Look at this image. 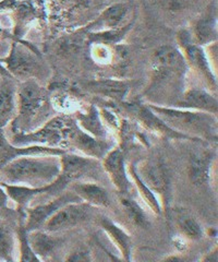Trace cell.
Listing matches in <instances>:
<instances>
[{
	"label": "cell",
	"mask_w": 218,
	"mask_h": 262,
	"mask_svg": "<svg viewBox=\"0 0 218 262\" xmlns=\"http://www.w3.org/2000/svg\"><path fill=\"white\" fill-rule=\"evenodd\" d=\"M61 169L60 155H24L0 168V182L33 188L50 186Z\"/></svg>",
	"instance_id": "obj_1"
},
{
	"label": "cell",
	"mask_w": 218,
	"mask_h": 262,
	"mask_svg": "<svg viewBox=\"0 0 218 262\" xmlns=\"http://www.w3.org/2000/svg\"><path fill=\"white\" fill-rule=\"evenodd\" d=\"M147 105L169 128L177 133L196 139L197 141L216 139L217 119L215 115L153 103Z\"/></svg>",
	"instance_id": "obj_2"
},
{
	"label": "cell",
	"mask_w": 218,
	"mask_h": 262,
	"mask_svg": "<svg viewBox=\"0 0 218 262\" xmlns=\"http://www.w3.org/2000/svg\"><path fill=\"white\" fill-rule=\"evenodd\" d=\"M188 69V64L178 47L174 45L159 46L152 56V76L149 90L158 91L165 85L174 88L176 84H181Z\"/></svg>",
	"instance_id": "obj_3"
},
{
	"label": "cell",
	"mask_w": 218,
	"mask_h": 262,
	"mask_svg": "<svg viewBox=\"0 0 218 262\" xmlns=\"http://www.w3.org/2000/svg\"><path fill=\"white\" fill-rule=\"evenodd\" d=\"M48 102V91L35 79L20 81L17 86V114L11 121L12 135L31 131V125Z\"/></svg>",
	"instance_id": "obj_4"
},
{
	"label": "cell",
	"mask_w": 218,
	"mask_h": 262,
	"mask_svg": "<svg viewBox=\"0 0 218 262\" xmlns=\"http://www.w3.org/2000/svg\"><path fill=\"white\" fill-rule=\"evenodd\" d=\"M76 121L66 116H56L35 131L12 135L10 141L18 146L43 145L67 150Z\"/></svg>",
	"instance_id": "obj_5"
},
{
	"label": "cell",
	"mask_w": 218,
	"mask_h": 262,
	"mask_svg": "<svg viewBox=\"0 0 218 262\" xmlns=\"http://www.w3.org/2000/svg\"><path fill=\"white\" fill-rule=\"evenodd\" d=\"M61 169L58 178L53 184L47 186L46 192L37 196L40 199L50 198L52 195L61 193L68 186L83 179L86 175L94 173L101 165V161L93 158L79 155L71 152H63L60 155Z\"/></svg>",
	"instance_id": "obj_6"
},
{
	"label": "cell",
	"mask_w": 218,
	"mask_h": 262,
	"mask_svg": "<svg viewBox=\"0 0 218 262\" xmlns=\"http://www.w3.org/2000/svg\"><path fill=\"white\" fill-rule=\"evenodd\" d=\"M10 75L18 81L35 79L43 76V62L37 53L20 40L12 42L9 54L4 59H0Z\"/></svg>",
	"instance_id": "obj_7"
},
{
	"label": "cell",
	"mask_w": 218,
	"mask_h": 262,
	"mask_svg": "<svg viewBox=\"0 0 218 262\" xmlns=\"http://www.w3.org/2000/svg\"><path fill=\"white\" fill-rule=\"evenodd\" d=\"M177 39L179 45L178 48L183 55L188 68L195 70L201 78H203L207 86L216 92L217 77L212 63L208 60L205 47L196 43L190 30H181L177 35Z\"/></svg>",
	"instance_id": "obj_8"
},
{
	"label": "cell",
	"mask_w": 218,
	"mask_h": 262,
	"mask_svg": "<svg viewBox=\"0 0 218 262\" xmlns=\"http://www.w3.org/2000/svg\"><path fill=\"white\" fill-rule=\"evenodd\" d=\"M135 169L144 184L156 195L160 196L163 212H167L172 191V179L163 160L149 158L135 164Z\"/></svg>",
	"instance_id": "obj_9"
},
{
	"label": "cell",
	"mask_w": 218,
	"mask_h": 262,
	"mask_svg": "<svg viewBox=\"0 0 218 262\" xmlns=\"http://www.w3.org/2000/svg\"><path fill=\"white\" fill-rule=\"evenodd\" d=\"M78 201L82 200L79 198L74 190H67L66 192H61L54 196L50 201H43L32 207L29 206L24 210V226H26L28 232L42 228L47 221L59 209L68 203Z\"/></svg>",
	"instance_id": "obj_10"
},
{
	"label": "cell",
	"mask_w": 218,
	"mask_h": 262,
	"mask_svg": "<svg viewBox=\"0 0 218 262\" xmlns=\"http://www.w3.org/2000/svg\"><path fill=\"white\" fill-rule=\"evenodd\" d=\"M94 209V207L83 201L68 203L56 212L43 228L53 234L77 227L91 219Z\"/></svg>",
	"instance_id": "obj_11"
},
{
	"label": "cell",
	"mask_w": 218,
	"mask_h": 262,
	"mask_svg": "<svg viewBox=\"0 0 218 262\" xmlns=\"http://www.w3.org/2000/svg\"><path fill=\"white\" fill-rule=\"evenodd\" d=\"M101 164L119 193H128L131 190L133 184L129 176L126 159L121 149L115 147L109 150Z\"/></svg>",
	"instance_id": "obj_12"
},
{
	"label": "cell",
	"mask_w": 218,
	"mask_h": 262,
	"mask_svg": "<svg viewBox=\"0 0 218 262\" xmlns=\"http://www.w3.org/2000/svg\"><path fill=\"white\" fill-rule=\"evenodd\" d=\"M67 150L60 147L43 146V145H27L18 146L14 145L10 139H8L4 129H0V168L4 167L6 164L18 159L24 155H61Z\"/></svg>",
	"instance_id": "obj_13"
},
{
	"label": "cell",
	"mask_w": 218,
	"mask_h": 262,
	"mask_svg": "<svg viewBox=\"0 0 218 262\" xmlns=\"http://www.w3.org/2000/svg\"><path fill=\"white\" fill-rule=\"evenodd\" d=\"M71 146L80 151L85 157L100 161H102L109 150H111V145L106 141V139H100L91 136L81 129L78 124H76L69 139L68 149Z\"/></svg>",
	"instance_id": "obj_14"
},
{
	"label": "cell",
	"mask_w": 218,
	"mask_h": 262,
	"mask_svg": "<svg viewBox=\"0 0 218 262\" xmlns=\"http://www.w3.org/2000/svg\"><path fill=\"white\" fill-rule=\"evenodd\" d=\"M179 108L204 112L212 115H217L218 102L217 97L205 89L189 88L184 90L179 101L177 102Z\"/></svg>",
	"instance_id": "obj_15"
},
{
	"label": "cell",
	"mask_w": 218,
	"mask_h": 262,
	"mask_svg": "<svg viewBox=\"0 0 218 262\" xmlns=\"http://www.w3.org/2000/svg\"><path fill=\"white\" fill-rule=\"evenodd\" d=\"M215 158L216 155L209 150H196L191 152L188 175L193 186L204 187L208 184Z\"/></svg>",
	"instance_id": "obj_16"
},
{
	"label": "cell",
	"mask_w": 218,
	"mask_h": 262,
	"mask_svg": "<svg viewBox=\"0 0 218 262\" xmlns=\"http://www.w3.org/2000/svg\"><path fill=\"white\" fill-rule=\"evenodd\" d=\"M129 6L124 3H116L108 6L100 15L96 18L86 30L90 33H99L118 30L125 27L124 22L129 13Z\"/></svg>",
	"instance_id": "obj_17"
},
{
	"label": "cell",
	"mask_w": 218,
	"mask_h": 262,
	"mask_svg": "<svg viewBox=\"0 0 218 262\" xmlns=\"http://www.w3.org/2000/svg\"><path fill=\"white\" fill-rule=\"evenodd\" d=\"M84 89L96 95H102L109 100L123 102L131 90L128 81L115 79H99L84 83Z\"/></svg>",
	"instance_id": "obj_18"
},
{
	"label": "cell",
	"mask_w": 218,
	"mask_h": 262,
	"mask_svg": "<svg viewBox=\"0 0 218 262\" xmlns=\"http://www.w3.org/2000/svg\"><path fill=\"white\" fill-rule=\"evenodd\" d=\"M17 86L13 78L0 81V129L11 124L17 114Z\"/></svg>",
	"instance_id": "obj_19"
},
{
	"label": "cell",
	"mask_w": 218,
	"mask_h": 262,
	"mask_svg": "<svg viewBox=\"0 0 218 262\" xmlns=\"http://www.w3.org/2000/svg\"><path fill=\"white\" fill-rule=\"evenodd\" d=\"M133 113L142 124L147 127L149 130L158 133L161 136L169 137L171 139H179V140H196L188 136L182 135L180 133L169 128L165 122L161 120L157 115H155L151 111L148 105H141V104H134L133 105Z\"/></svg>",
	"instance_id": "obj_20"
},
{
	"label": "cell",
	"mask_w": 218,
	"mask_h": 262,
	"mask_svg": "<svg viewBox=\"0 0 218 262\" xmlns=\"http://www.w3.org/2000/svg\"><path fill=\"white\" fill-rule=\"evenodd\" d=\"M72 190L83 202L94 208H107L110 206V198L107 190L99 184L76 182L72 184Z\"/></svg>",
	"instance_id": "obj_21"
},
{
	"label": "cell",
	"mask_w": 218,
	"mask_h": 262,
	"mask_svg": "<svg viewBox=\"0 0 218 262\" xmlns=\"http://www.w3.org/2000/svg\"><path fill=\"white\" fill-rule=\"evenodd\" d=\"M100 225L103 231L106 233L117 249L119 250L123 260L131 261L132 255V239L125 229L121 228L114 221L103 216L100 219Z\"/></svg>",
	"instance_id": "obj_22"
},
{
	"label": "cell",
	"mask_w": 218,
	"mask_h": 262,
	"mask_svg": "<svg viewBox=\"0 0 218 262\" xmlns=\"http://www.w3.org/2000/svg\"><path fill=\"white\" fill-rule=\"evenodd\" d=\"M29 242L39 260H45L53 256L62 244L59 237H54L52 233L46 232L45 229L40 231V228L29 232Z\"/></svg>",
	"instance_id": "obj_23"
},
{
	"label": "cell",
	"mask_w": 218,
	"mask_h": 262,
	"mask_svg": "<svg viewBox=\"0 0 218 262\" xmlns=\"http://www.w3.org/2000/svg\"><path fill=\"white\" fill-rule=\"evenodd\" d=\"M214 11L211 10L201 16L191 31L196 43L203 47L213 44L217 40V18Z\"/></svg>",
	"instance_id": "obj_24"
},
{
	"label": "cell",
	"mask_w": 218,
	"mask_h": 262,
	"mask_svg": "<svg viewBox=\"0 0 218 262\" xmlns=\"http://www.w3.org/2000/svg\"><path fill=\"white\" fill-rule=\"evenodd\" d=\"M2 186L4 187L5 191L7 192L9 199L12 200L15 204H17L18 208L21 210H26L29 206H31V202L34 201L37 196L42 195L46 192L45 187H39V188H33L29 186H23V185H11V184H6L0 182Z\"/></svg>",
	"instance_id": "obj_25"
},
{
	"label": "cell",
	"mask_w": 218,
	"mask_h": 262,
	"mask_svg": "<svg viewBox=\"0 0 218 262\" xmlns=\"http://www.w3.org/2000/svg\"><path fill=\"white\" fill-rule=\"evenodd\" d=\"M77 124L79 127L93 137L106 139V130L101 118L100 112L95 107L84 112H77Z\"/></svg>",
	"instance_id": "obj_26"
},
{
	"label": "cell",
	"mask_w": 218,
	"mask_h": 262,
	"mask_svg": "<svg viewBox=\"0 0 218 262\" xmlns=\"http://www.w3.org/2000/svg\"><path fill=\"white\" fill-rule=\"evenodd\" d=\"M128 173L130 176V179L132 184L136 187V190H138L142 200L145 202V204L152 210L153 213H155L157 215H160L163 213V207H161V203L159 202L157 195L153 192L150 188L144 184L143 180L140 178V176L136 173L135 169V164H129L128 166Z\"/></svg>",
	"instance_id": "obj_27"
},
{
	"label": "cell",
	"mask_w": 218,
	"mask_h": 262,
	"mask_svg": "<svg viewBox=\"0 0 218 262\" xmlns=\"http://www.w3.org/2000/svg\"><path fill=\"white\" fill-rule=\"evenodd\" d=\"M120 204L124 209L128 220L139 228H148L150 221L147 216V213L141 208L140 204L136 202L132 196L128 193H120Z\"/></svg>",
	"instance_id": "obj_28"
},
{
	"label": "cell",
	"mask_w": 218,
	"mask_h": 262,
	"mask_svg": "<svg viewBox=\"0 0 218 262\" xmlns=\"http://www.w3.org/2000/svg\"><path fill=\"white\" fill-rule=\"evenodd\" d=\"M17 235L6 221L0 219V260L13 261Z\"/></svg>",
	"instance_id": "obj_29"
},
{
	"label": "cell",
	"mask_w": 218,
	"mask_h": 262,
	"mask_svg": "<svg viewBox=\"0 0 218 262\" xmlns=\"http://www.w3.org/2000/svg\"><path fill=\"white\" fill-rule=\"evenodd\" d=\"M177 225L181 235L187 241H200L204 235L199 221L189 213H181L177 216Z\"/></svg>",
	"instance_id": "obj_30"
},
{
	"label": "cell",
	"mask_w": 218,
	"mask_h": 262,
	"mask_svg": "<svg viewBox=\"0 0 218 262\" xmlns=\"http://www.w3.org/2000/svg\"><path fill=\"white\" fill-rule=\"evenodd\" d=\"M17 242L19 244V260L20 261H40L39 258L35 255L33 249H32L29 242V232L24 226V221L19 223L17 231Z\"/></svg>",
	"instance_id": "obj_31"
},
{
	"label": "cell",
	"mask_w": 218,
	"mask_h": 262,
	"mask_svg": "<svg viewBox=\"0 0 218 262\" xmlns=\"http://www.w3.org/2000/svg\"><path fill=\"white\" fill-rule=\"evenodd\" d=\"M112 44H106L101 42H93L91 47L92 59L99 64L109 66L115 61L117 52L111 46Z\"/></svg>",
	"instance_id": "obj_32"
},
{
	"label": "cell",
	"mask_w": 218,
	"mask_h": 262,
	"mask_svg": "<svg viewBox=\"0 0 218 262\" xmlns=\"http://www.w3.org/2000/svg\"><path fill=\"white\" fill-rule=\"evenodd\" d=\"M52 102H53V106H55L56 110H58L60 112H70V111H74V112H79L77 108V100L76 98H72L71 95H69L68 93H59V94H56L55 96H53L52 98Z\"/></svg>",
	"instance_id": "obj_33"
},
{
	"label": "cell",
	"mask_w": 218,
	"mask_h": 262,
	"mask_svg": "<svg viewBox=\"0 0 218 262\" xmlns=\"http://www.w3.org/2000/svg\"><path fill=\"white\" fill-rule=\"evenodd\" d=\"M192 0H160L161 5L171 12H178L189 7Z\"/></svg>",
	"instance_id": "obj_34"
},
{
	"label": "cell",
	"mask_w": 218,
	"mask_h": 262,
	"mask_svg": "<svg viewBox=\"0 0 218 262\" xmlns=\"http://www.w3.org/2000/svg\"><path fill=\"white\" fill-rule=\"evenodd\" d=\"M92 258L90 252L86 249H78L75 252L70 253V256L66 259L68 261H90Z\"/></svg>",
	"instance_id": "obj_35"
},
{
	"label": "cell",
	"mask_w": 218,
	"mask_h": 262,
	"mask_svg": "<svg viewBox=\"0 0 218 262\" xmlns=\"http://www.w3.org/2000/svg\"><path fill=\"white\" fill-rule=\"evenodd\" d=\"M18 0H0V12L17 9Z\"/></svg>",
	"instance_id": "obj_36"
},
{
	"label": "cell",
	"mask_w": 218,
	"mask_h": 262,
	"mask_svg": "<svg viewBox=\"0 0 218 262\" xmlns=\"http://www.w3.org/2000/svg\"><path fill=\"white\" fill-rule=\"evenodd\" d=\"M8 201H9V196H8L7 192L4 189V187L2 186V184H0V209L6 208Z\"/></svg>",
	"instance_id": "obj_37"
},
{
	"label": "cell",
	"mask_w": 218,
	"mask_h": 262,
	"mask_svg": "<svg viewBox=\"0 0 218 262\" xmlns=\"http://www.w3.org/2000/svg\"><path fill=\"white\" fill-rule=\"evenodd\" d=\"M217 246H215V248H213L211 251H209L207 255L203 258V261H208V262H217Z\"/></svg>",
	"instance_id": "obj_38"
},
{
	"label": "cell",
	"mask_w": 218,
	"mask_h": 262,
	"mask_svg": "<svg viewBox=\"0 0 218 262\" xmlns=\"http://www.w3.org/2000/svg\"><path fill=\"white\" fill-rule=\"evenodd\" d=\"M0 77H2V78H13L10 75V72L7 70V68L5 67V64L2 62V60H0Z\"/></svg>",
	"instance_id": "obj_39"
},
{
	"label": "cell",
	"mask_w": 218,
	"mask_h": 262,
	"mask_svg": "<svg viewBox=\"0 0 218 262\" xmlns=\"http://www.w3.org/2000/svg\"><path fill=\"white\" fill-rule=\"evenodd\" d=\"M3 32H4V30H3L2 26H0V37H2V34H3Z\"/></svg>",
	"instance_id": "obj_40"
}]
</instances>
